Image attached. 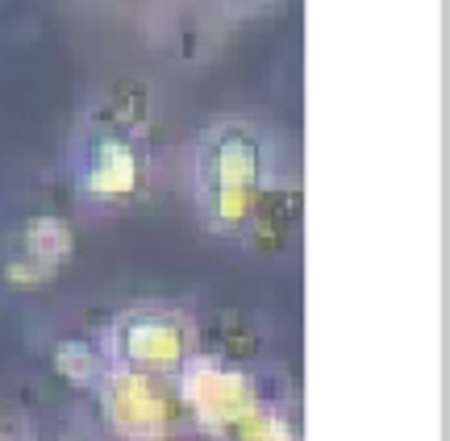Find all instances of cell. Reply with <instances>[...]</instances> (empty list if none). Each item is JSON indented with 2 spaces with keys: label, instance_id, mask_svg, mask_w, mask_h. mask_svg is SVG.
Wrapping results in <instances>:
<instances>
[{
  "label": "cell",
  "instance_id": "6da1fadb",
  "mask_svg": "<svg viewBox=\"0 0 450 441\" xmlns=\"http://www.w3.org/2000/svg\"><path fill=\"white\" fill-rule=\"evenodd\" d=\"M267 154L246 125H217L196 150V200L213 229H238L259 209Z\"/></svg>",
  "mask_w": 450,
  "mask_h": 441
},
{
  "label": "cell",
  "instance_id": "7a4b0ae2",
  "mask_svg": "<svg viewBox=\"0 0 450 441\" xmlns=\"http://www.w3.org/2000/svg\"><path fill=\"white\" fill-rule=\"evenodd\" d=\"M80 187L92 200H130L142 187V154L134 142L117 137V133H100L88 142V159L80 167Z\"/></svg>",
  "mask_w": 450,
  "mask_h": 441
},
{
  "label": "cell",
  "instance_id": "3957f363",
  "mask_svg": "<svg viewBox=\"0 0 450 441\" xmlns=\"http://www.w3.org/2000/svg\"><path fill=\"white\" fill-rule=\"evenodd\" d=\"M21 246H25V259L13 263V279H46L71 250V229L59 217H34L21 233Z\"/></svg>",
  "mask_w": 450,
  "mask_h": 441
},
{
  "label": "cell",
  "instance_id": "277c9868",
  "mask_svg": "<svg viewBox=\"0 0 450 441\" xmlns=\"http://www.w3.org/2000/svg\"><path fill=\"white\" fill-rule=\"evenodd\" d=\"M134 342L146 346V350H159V358H171V354H176V333H171L167 325H159V321H154V325H142L134 333Z\"/></svg>",
  "mask_w": 450,
  "mask_h": 441
}]
</instances>
